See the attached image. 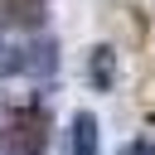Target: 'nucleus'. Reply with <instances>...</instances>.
I'll use <instances>...</instances> for the list:
<instances>
[{"label":"nucleus","mask_w":155,"mask_h":155,"mask_svg":"<svg viewBox=\"0 0 155 155\" xmlns=\"http://www.w3.org/2000/svg\"><path fill=\"white\" fill-rule=\"evenodd\" d=\"M0 140H5V150H15V155H44V145H48V121H44V111L15 116Z\"/></svg>","instance_id":"1"},{"label":"nucleus","mask_w":155,"mask_h":155,"mask_svg":"<svg viewBox=\"0 0 155 155\" xmlns=\"http://www.w3.org/2000/svg\"><path fill=\"white\" fill-rule=\"evenodd\" d=\"M73 155H97V116L92 111H78V121H73Z\"/></svg>","instance_id":"2"},{"label":"nucleus","mask_w":155,"mask_h":155,"mask_svg":"<svg viewBox=\"0 0 155 155\" xmlns=\"http://www.w3.org/2000/svg\"><path fill=\"white\" fill-rule=\"evenodd\" d=\"M111 63H116L111 44H97V48H92V82H97L102 92H107V87L116 82V68H111Z\"/></svg>","instance_id":"3"},{"label":"nucleus","mask_w":155,"mask_h":155,"mask_svg":"<svg viewBox=\"0 0 155 155\" xmlns=\"http://www.w3.org/2000/svg\"><path fill=\"white\" fill-rule=\"evenodd\" d=\"M24 68V58H19V48H10V44H0V73H19Z\"/></svg>","instance_id":"4"}]
</instances>
